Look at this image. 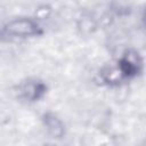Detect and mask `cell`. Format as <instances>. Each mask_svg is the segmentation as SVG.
Wrapping results in <instances>:
<instances>
[{"label":"cell","instance_id":"7a4b0ae2","mask_svg":"<svg viewBox=\"0 0 146 146\" xmlns=\"http://www.w3.org/2000/svg\"><path fill=\"white\" fill-rule=\"evenodd\" d=\"M141 58L137 51L129 50L123 54V56L117 62V71L121 78L131 79L139 74L141 70Z\"/></svg>","mask_w":146,"mask_h":146},{"label":"cell","instance_id":"6da1fadb","mask_svg":"<svg viewBox=\"0 0 146 146\" xmlns=\"http://www.w3.org/2000/svg\"><path fill=\"white\" fill-rule=\"evenodd\" d=\"M41 33H42V29L40 24L35 19L27 17H21L9 21L2 26L0 31V35L2 38H9V39L31 38V36L40 35Z\"/></svg>","mask_w":146,"mask_h":146},{"label":"cell","instance_id":"277c9868","mask_svg":"<svg viewBox=\"0 0 146 146\" xmlns=\"http://www.w3.org/2000/svg\"><path fill=\"white\" fill-rule=\"evenodd\" d=\"M43 124L54 138H60L64 135V124L55 114L46 113L43 115Z\"/></svg>","mask_w":146,"mask_h":146},{"label":"cell","instance_id":"3957f363","mask_svg":"<svg viewBox=\"0 0 146 146\" xmlns=\"http://www.w3.org/2000/svg\"><path fill=\"white\" fill-rule=\"evenodd\" d=\"M46 86L36 80H29L26 82H24L21 88H19V92L21 96L30 102H34L40 99L44 92H46Z\"/></svg>","mask_w":146,"mask_h":146}]
</instances>
